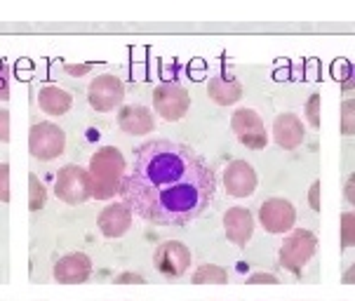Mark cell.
<instances>
[{
	"instance_id": "7c38bea8",
	"label": "cell",
	"mask_w": 355,
	"mask_h": 301,
	"mask_svg": "<svg viewBox=\"0 0 355 301\" xmlns=\"http://www.w3.org/2000/svg\"><path fill=\"white\" fill-rule=\"evenodd\" d=\"M52 275L54 280L64 282V285H80V282H87L89 275H92V261L83 252H69L54 264Z\"/></svg>"
},
{
	"instance_id": "4dcf8cb0",
	"label": "cell",
	"mask_w": 355,
	"mask_h": 301,
	"mask_svg": "<svg viewBox=\"0 0 355 301\" xmlns=\"http://www.w3.org/2000/svg\"><path fill=\"white\" fill-rule=\"evenodd\" d=\"M250 282H278L273 273H254L250 275Z\"/></svg>"
},
{
	"instance_id": "5b68a950",
	"label": "cell",
	"mask_w": 355,
	"mask_h": 301,
	"mask_svg": "<svg viewBox=\"0 0 355 301\" xmlns=\"http://www.w3.org/2000/svg\"><path fill=\"white\" fill-rule=\"evenodd\" d=\"M66 148V132L54 123H35L28 132V153L35 160H54Z\"/></svg>"
},
{
	"instance_id": "4316f807",
	"label": "cell",
	"mask_w": 355,
	"mask_h": 301,
	"mask_svg": "<svg viewBox=\"0 0 355 301\" xmlns=\"http://www.w3.org/2000/svg\"><path fill=\"white\" fill-rule=\"evenodd\" d=\"M309 203H311V209L313 212H320V179L311 184L309 189Z\"/></svg>"
},
{
	"instance_id": "ffe728a7",
	"label": "cell",
	"mask_w": 355,
	"mask_h": 301,
	"mask_svg": "<svg viewBox=\"0 0 355 301\" xmlns=\"http://www.w3.org/2000/svg\"><path fill=\"white\" fill-rule=\"evenodd\" d=\"M45 200H47V189L31 172L28 174V209H31V212H38V209L45 205Z\"/></svg>"
},
{
	"instance_id": "603a6c76",
	"label": "cell",
	"mask_w": 355,
	"mask_h": 301,
	"mask_svg": "<svg viewBox=\"0 0 355 301\" xmlns=\"http://www.w3.org/2000/svg\"><path fill=\"white\" fill-rule=\"evenodd\" d=\"M304 113H306V120L311 123V128H320V94H311L309 101L304 106Z\"/></svg>"
},
{
	"instance_id": "2e32d148",
	"label": "cell",
	"mask_w": 355,
	"mask_h": 301,
	"mask_svg": "<svg viewBox=\"0 0 355 301\" xmlns=\"http://www.w3.org/2000/svg\"><path fill=\"white\" fill-rule=\"evenodd\" d=\"M306 130L304 123L297 118V113H280L273 123V139L280 148L285 150H294L299 144L304 141Z\"/></svg>"
},
{
	"instance_id": "7a4b0ae2",
	"label": "cell",
	"mask_w": 355,
	"mask_h": 301,
	"mask_svg": "<svg viewBox=\"0 0 355 301\" xmlns=\"http://www.w3.org/2000/svg\"><path fill=\"white\" fill-rule=\"evenodd\" d=\"M89 179H92V189L97 200H111L120 194V184L125 177V158L123 150L116 146H104L89 158Z\"/></svg>"
},
{
	"instance_id": "f1b7e54d",
	"label": "cell",
	"mask_w": 355,
	"mask_h": 301,
	"mask_svg": "<svg viewBox=\"0 0 355 301\" xmlns=\"http://www.w3.org/2000/svg\"><path fill=\"white\" fill-rule=\"evenodd\" d=\"M344 198H346V203H351L353 207H355V172L346 179V184H344Z\"/></svg>"
},
{
	"instance_id": "cb8c5ba5",
	"label": "cell",
	"mask_w": 355,
	"mask_h": 301,
	"mask_svg": "<svg viewBox=\"0 0 355 301\" xmlns=\"http://www.w3.org/2000/svg\"><path fill=\"white\" fill-rule=\"evenodd\" d=\"M10 170L12 167L8 162H0V203H10L12 200V191H10Z\"/></svg>"
},
{
	"instance_id": "52a82bcc",
	"label": "cell",
	"mask_w": 355,
	"mask_h": 301,
	"mask_svg": "<svg viewBox=\"0 0 355 301\" xmlns=\"http://www.w3.org/2000/svg\"><path fill=\"white\" fill-rule=\"evenodd\" d=\"M231 130L236 132L240 144H245L252 150H261L268 144V132L263 128L261 116L254 108H236L231 116Z\"/></svg>"
},
{
	"instance_id": "44dd1931",
	"label": "cell",
	"mask_w": 355,
	"mask_h": 301,
	"mask_svg": "<svg viewBox=\"0 0 355 301\" xmlns=\"http://www.w3.org/2000/svg\"><path fill=\"white\" fill-rule=\"evenodd\" d=\"M341 248H355V209L341 214Z\"/></svg>"
},
{
	"instance_id": "ac0fdd59",
	"label": "cell",
	"mask_w": 355,
	"mask_h": 301,
	"mask_svg": "<svg viewBox=\"0 0 355 301\" xmlns=\"http://www.w3.org/2000/svg\"><path fill=\"white\" fill-rule=\"evenodd\" d=\"M38 106L47 116H66L73 106V94L57 85H45L38 92Z\"/></svg>"
},
{
	"instance_id": "ba28073f",
	"label": "cell",
	"mask_w": 355,
	"mask_h": 301,
	"mask_svg": "<svg viewBox=\"0 0 355 301\" xmlns=\"http://www.w3.org/2000/svg\"><path fill=\"white\" fill-rule=\"evenodd\" d=\"M259 224L266 233H290L297 224V207L285 198H268L259 207Z\"/></svg>"
},
{
	"instance_id": "9a60e30c",
	"label": "cell",
	"mask_w": 355,
	"mask_h": 301,
	"mask_svg": "<svg viewBox=\"0 0 355 301\" xmlns=\"http://www.w3.org/2000/svg\"><path fill=\"white\" fill-rule=\"evenodd\" d=\"M118 125L123 132H128L132 137H141L155 130V118L146 106L139 104H128L120 108L118 113Z\"/></svg>"
},
{
	"instance_id": "83f0119b",
	"label": "cell",
	"mask_w": 355,
	"mask_h": 301,
	"mask_svg": "<svg viewBox=\"0 0 355 301\" xmlns=\"http://www.w3.org/2000/svg\"><path fill=\"white\" fill-rule=\"evenodd\" d=\"M92 71V64H69L66 66V74L69 76H76V78H80V76H85Z\"/></svg>"
},
{
	"instance_id": "277c9868",
	"label": "cell",
	"mask_w": 355,
	"mask_h": 301,
	"mask_svg": "<svg viewBox=\"0 0 355 301\" xmlns=\"http://www.w3.org/2000/svg\"><path fill=\"white\" fill-rule=\"evenodd\" d=\"M54 196L66 205H83L94 198L89 172L80 165H64L54 179Z\"/></svg>"
},
{
	"instance_id": "30bf717a",
	"label": "cell",
	"mask_w": 355,
	"mask_h": 301,
	"mask_svg": "<svg viewBox=\"0 0 355 301\" xmlns=\"http://www.w3.org/2000/svg\"><path fill=\"white\" fill-rule=\"evenodd\" d=\"M153 266L162 275L170 278H182L191 268V250L179 240H165L153 252Z\"/></svg>"
},
{
	"instance_id": "484cf974",
	"label": "cell",
	"mask_w": 355,
	"mask_h": 301,
	"mask_svg": "<svg viewBox=\"0 0 355 301\" xmlns=\"http://www.w3.org/2000/svg\"><path fill=\"white\" fill-rule=\"evenodd\" d=\"M12 139V123H10V111L0 108V141L8 144Z\"/></svg>"
},
{
	"instance_id": "9c48e42d",
	"label": "cell",
	"mask_w": 355,
	"mask_h": 301,
	"mask_svg": "<svg viewBox=\"0 0 355 301\" xmlns=\"http://www.w3.org/2000/svg\"><path fill=\"white\" fill-rule=\"evenodd\" d=\"M125 99V85L118 76H111V74H104V76H97L87 87V101L94 111L99 113H106V111H113L123 104Z\"/></svg>"
},
{
	"instance_id": "d6986e66",
	"label": "cell",
	"mask_w": 355,
	"mask_h": 301,
	"mask_svg": "<svg viewBox=\"0 0 355 301\" xmlns=\"http://www.w3.org/2000/svg\"><path fill=\"white\" fill-rule=\"evenodd\" d=\"M191 282L196 285H207V282H228V273L226 268L216 266V264H202L198 266V270L191 275Z\"/></svg>"
},
{
	"instance_id": "7402d4cb",
	"label": "cell",
	"mask_w": 355,
	"mask_h": 301,
	"mask_svg": "<svg viewBox=\"0 0 355 301\" xmlns=\"http://www.w3.org/2000/svg\"><path fill=\"white\" fill-rule=\"evenodd\" d=\"M341 135L355 137V99H346L341 104Z\"/></svg>"
},
{
	"instance_id": "1f68e13d",
	"label": "cell",
	"mask_w": 355,
	"mask_h": 301,
	"mask_svg": "<svg viewBox=\"0 0 355 301\" xmlns=\"http://www.w3.org/2000/svg\"><path fill=\"white\" fill-rule=\"evenodd\" d=\"M341 282H346V285H355V264L346 270L344 275H341Z\"/></svg>"
},
{
	"instance_id": "5bb4252c",
	"label": "cell",
	"mask_w": 355,
	"mask_h": 301,
	"mask_svg": "<svg viewBox=\"0 0 355 301\" xmlns=\"http://www.w3.org/2000/svg\"><path fill=\"white\" fill-rule=\"evenodd\" d=\"M224 231L226 238L238 248H245L254 236V216L248 207H231L224 214Z\"/></svg>"
},
{
	"instance_id": "3957f363",
	"label": "cell",
	"mask_w": 355,
	"mask_h": 301,
	"mask_svg": "<svg viewBox=\"0 0 355 301\" xmlns=\"http://www.w3.org/2000/svg\"><path fill=\"white\" fill-rule=\"evenodd\" d=\"M318 252V236L309 228H292L287 238L282 240L278 252V264L290 273L299 275L306 268V264Z\"/></svg>"
},
{
	"instance_id": "8992f818",
	"label": "cell",
	"mask_w": 355,
	"mask_h": 301,
	"mask_svg": "<svg viewBox=\"0 0 355 301\" xmlns=\"http://www.w3.org/2000/svg\"><path fill=\"white\" fill-rule=\"evenodd\" d=\"M153 108L162 120L177 123V120H182L191 108L189 89L182 85H174V83L158 85L153 89Z\"/></svg>"
},
{
	"instance_id": "e0dca14e",
	"label": "cell",
	"mask_w": 355,
	"mask_h": 301,
	"mask_svg": "<svg viewBox=\"0 0 355 301\" xmlns=\"http://www.w3.org/2000/svg\"><path fill=\"white\" fill-rule=\"evenodd\" d=\"M207 97L219 106H233L243 99V85L236 76L231 74H221L209 78L207 83Z\"/></svg>"
},
{
	"instance_id": "4fadbf2b",
	"label": "cell",
	"mask_w": 355,
	"mask_h": 301,
	"mask_svg": "<svg viewBox=\"0 0 355 301\" xmlns=\"http://www.w3.org/2000/svg\"><path fill=\"white\" fill-rule=\"evenodd\" d=\"M132 226V209L125 203H111L97 216V228L104 238H123Z\"/></svg>"
},
{
	"instance_id": "8fae6325",
	"label": "cell",
	"mask_w": 355,
	"mask_h": 301,
	"mask_svg": "<svg viewBox=\"0 0 355 301\" xmlns=\"http://www.w3.org/2000/svg\"><path fill=\"white\" fill-rule=\"evenodd\" d=\"M259 186V174L248 160H233L224 170V189L231 198H250Z\"/></svg>"
},
{
	"instance_id": "d4e9b609",
	"label": "cell",
	"mask_w": 355,
	"mask_h": 301,
	"mask_svg": "<svg viewBox=\"0 0 355 301\" xmlns=\"http://www.w3.org/2000/svg\"><path fill=\"white\" fill-rule=\"evenodd\" d=\"M10 69L8 64L0 59V101H10Z\"/></svg>"
},
{
	"instance_id": "f546056e",
	"label": "cell",
	"mask_w": 355,
	"mask_h": 301,
	"mask_svg": "<svg viewBox=\"0 0 355 301\" xmlns=\"http://www.w3.org/2000/svg\"><path fill=\"white\" fill-rule=\"evenodd\" d=\"M116 282H146L144 280V275H137V273H120V275H116Z\"/></svg>"
},
{
	"instance_id": "6da1fadb",
	"label": "cell",
	"mask_w": 355,
	"mask_h": 301,
	"mask_svg": "<svg viewBox=\"0 0 355 301\" xmlns=\"http://www.w3.org/2000/svg\"><path fill=\"white\" fill-rule=\"evenodd\" d=\"M216 191V174L191 146L167 139L135 150L120 184L132 214L160 226H184L205 214Z\"/></svg>"
}]
</instances>
